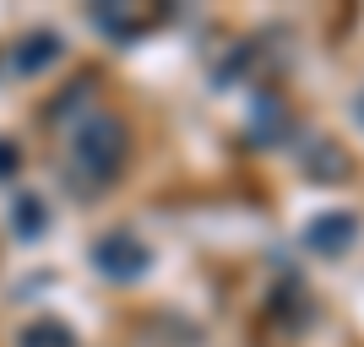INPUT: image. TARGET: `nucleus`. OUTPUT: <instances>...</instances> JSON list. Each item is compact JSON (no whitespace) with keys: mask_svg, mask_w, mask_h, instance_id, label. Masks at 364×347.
<instances>
[{"mask_svg":"<svg viewBox=\"0 0 364 347\" xmlns=\"http://www.w3.org/2000/svg\"><path fill=\"white\" fill-rule=\"evenodd\" d=\"M55 114H65L60 131V184L76 201L104 196L109 184L120 180L125 158H131V131L120 114L87 104V92H76L71 104H60Z\"/></svg>","mask_w":364,"mask_h":347,"instance_id":"nucleus-1","label":"nucleus"},{"mask_svg":"<svg viewBox=\"0 0 364 347\" xmlns=\"http://www.w3.org/2000/svg\"><path fill=\"white\" fill-rule=\"evenodd\" d=\"M92 266H98V277H109V282H136V277H147L152 250L131 228H109V233L92 239Z\"/></svg>","mask_w":364,"mask_h":347,"instance_id":"nucleus-2","label":"nucleus"},{"mask_svg":"<svg viewBox=\"0 0 364 347\" xmlns=\"http://www.w3.org/2000/svg\"><path fill=\"white\" fill-rule=\"evenodd\" d=\"M92 28L109 33L114 44H131V38H141V33H152L158 22H164V11H147V6H92Z\"/></svg>","mask_w":364,"mask_h":347,"instance_id":"nucleus-3","label":"nucleus"},{"mask_svg":"<svg viewBox=\"0 0 364 347\" xmlns=\"http://www.w3.org/2000/svg\"><path fill=\"white\" fill-rule=\"evenodd\" d=\"M55 60H60V38L38 28V33H28V38H16V44H11L6 71H11V76H38L44 65H55Z\"/></svg>","mask_w":364,"mask_h":347,"instance_id":"nucleus-4","label":"nucleus"},{"mask_svg":"<svg viewBox=\"0 0 364 347\" xmlns=\"http://www.w3.org/2000/svg\"><path fill=\"white\" fill-rule=\"evenodd\" d=\"M353 233H359V228H353V217H348V211H337V217H316L310 244H316V250H326V255H337V250H348V244H353Z\"/></svg>","mask_w":364,"mask_h":347,"instance_id":"nucleus-5","label":"nucleus"},{"mask_svg":"<svg viewBox=\"0 0 364 347\" xmlns=\"http://www.w3.org/2000/svg\"><path fill=\"white\" fill-rule=\"evenodd\" d=\"M16 347H82V342H76V331H65L60 320H33V326H22Z\"/></svg>","mask_w":364,"mask_h":347,"instance_id":"nucleus-6","label":"nucleus"},{"mask_svg":"<svg viewBox=\"0 0 364 347\" xmlns=\"http://www.w3.org/2000/svg\"><path fill=\"white\" fill-rule=\"evenodd\" d=\"M11 217H16V233H22V239H38V233H44V206H38V201H33V196H22V201H16V206H11Z\"/></svg>","mask_w":364,"mask_h":347,"instance_id":"nucleus-7","label":"nucleus"},{"mask_svg":"<svg viewBox=\"0 0 364 347\" xmlns=\"http://www.w3.org/2000/svg\"><path fill=\"white\" fill-rule=\"evenodd\" d=\"M16 163H22V152H16L11 141L0 136V180H11V174H16Z\"/></svg>","mask_w":364,"mask_h":347,"instance_id":"nucleus-8","label":"nucleus"},{"mask_svg":"<svg viewBox=\"0 0 364 347\" xmlns=\"http://www.w3.org/2000/svg\"><path fill=\"white\" fill-rule=\"evenodd\" d=\"M353 114H359V120H364V92H359V98H353Z\"/></svg>","mask_w":364,"mask_h":347,"instance_id":"nucleus-9","label":"nucleus"}]
</instances>
